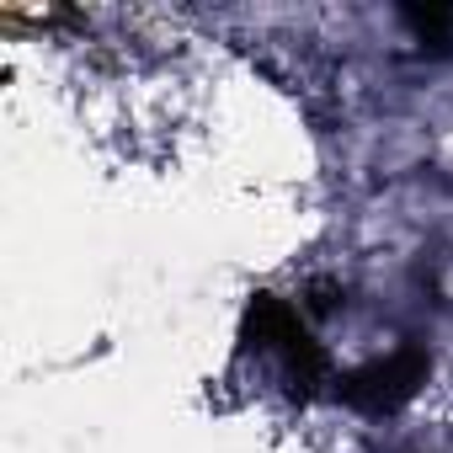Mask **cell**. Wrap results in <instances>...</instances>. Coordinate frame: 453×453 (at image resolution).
Returning a JSON list of instances; mask_svg holds the SVG:
<instances>
[{
  "label": "cell",
  "mask_w": 453,
  "mask_h": 453,
  "mask_svg": "<svg viewBox=\"0 0 453 453\" xmlns=\"http://www.w3.org/2000/svg\"><path fill=\"white\" fill-rule=\"evenodd\" d=\"M246 347L257 357H273L283 384H294L299 395H310L326 379V352L310 336V310L278 294H257L246 310Z\"/></svg>",
  "instance_id": "6da1fadb"
},
{
  "label": "cell",
  "mask_w": 453,
  "mask_h": 453,
  "mask_svg": "<svg viewBox=\"0 0 453 453\" xmlns=\"http://www.w3.org/2000/svg\"><path fill=\"white\" fill-rule=\"evenodd\" d=\"M426 368H432V363H426L421 347H395V352H384V357H373V363L342 373V379H336V395H342L352 411H363V416H389V411H400V405L426 384Z\"/></svg>",
  "instance_id": "7a4b0ae2"
}]
</instances>
